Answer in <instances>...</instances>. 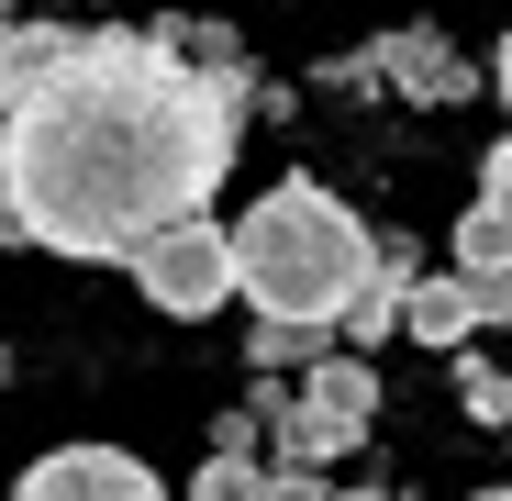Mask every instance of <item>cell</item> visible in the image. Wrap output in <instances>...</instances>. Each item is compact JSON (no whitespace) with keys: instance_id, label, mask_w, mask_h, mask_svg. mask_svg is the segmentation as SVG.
<instances>
[{"instance_id":"3957f363","label":"cell","mask_w":512,"mask_h":501,"mask_svg":"<svg viewBox=\"0 0 512 501\" xmlns=\"http://www.w3.org/2000/svg\"><path fill=\"white\" fill-rule=\"evenodd\" d=\"M245 412H256L279 446H301V457L334 468V457L368 446V424H379V379H368V357H312L301 379H256Z\"/></svg>"},{"instance_id":"30bf717a","label":"cell","mask_w":512,"mask_h":501,"mask_svg":"<svg viewBox=\"0 0 512 501\" xmlns=\"http://www.w3.org/2000/svg\"><path fill=\"white\" fill-rule=\"evenodd\" d=\"M457 412L468 424H512V368H490V357L457 346Z\"/></svg>"},{"instance_id":"9a60e30c","label":"cell","mask_w":512,"mask_h":501,"mask_svg":"<svg viewBox=\"0 0 512 501\" xmlns=\"http://www.w3.org/2000/svg\"><path fill=\"white\" fill-rule=\"evenodd\" d=\"M490 301H501V312H490V323H512V279H501V290H490Z\"/></svg>"},{"instance_id":"277c9868","label":"cell","mask_w":512,"mask_h":501,"mask_svg":"<svg viewBox=\"0 0 512 501\" xmlns=\"http://www.w3.org/2000/svg\"><path fill=\"white\" fill-rule=\"evenodd\" d=\"M134 290H145L167 323H201V312L245 301V279H234V234H223L212 212H179L167 234L134 245Z\"/></svg>"},{"instance_id":"6da1fadb","label":"cell","mask_w":512,"mask_h":501,"mask_svg":"<svg viewBox=\"0 0 512 501\" xmlns=\"http://www.w3.org/2000/svg\"><path fill=\"white\" fill-rule=\"evenodd\" d=\"M256 78L201 67L179 34H78L0 123V201L23 245L78 268H134V245L179 212H212L245 145Z\"/></svg>"},{"instance_id":"7c38bea8","label":"cell","mask_w":512,"mask_h":501,"mask_svg":"<svg viewBox=\"0 0 512 501\" xmlns=\"http://www.w3.org/2000/svg\"><path fill=\"white\" fill-rule=\"evenodd\" d=\"M490 90H501V112H512V34H501V56H490Z\"/></svg>"},{"instance_id":"4fadbf2b","label":"cell","mask_w":512,"mask_h":501,"mask_svg":"<svg viewBox=\"0 0 512 501\" xmlns=\"http://www.w3.org/2000/svg\"><path fill=\"white\" fill-rule=\"evenodd\" d=\"M12 245H23V212H12V201H0V257H12Z\"/></svg>"},{"instance_id":"8fae6325","label":"cell","mask_w":512,"mask_h":501,"mask_svg":"<svg viewBox=\"0 0 512 501\" xmlns=\"http://www.w3.org/2000/svg\"><path fill=\"white\" fill-rule=\"evenodd\" d=\"M479 201H490V212H512V134L479 156Z\"/></svg>"},{"instance_id":"5bb4252c","label":"cell","mask_w":512,"mask_h":501,"mask_svg":"<svg viewBox=\"0 0 512 501\" xmlns=\"http://www.w3.org/2000/svg\"><path fill=\"white\" fill-rule=\"evenodd\" d=\"M334 501H401V490H368V479H357V490H334Z\"/></svg>"},{"instance_id":"52a82bcc","label":"cell","mask_w":512,"mask_h":501,"mask_svg":"<svg viewBox=\"0 0 512 501\" xmlns=\"http://www.w3.org/2000/svg\"><path fill=\"white\" fill-rule=\"evenodd\" d=\"M501 301H490V279H468V268H412V301H401V334H423V346H468V334L490 323Z\"/></svg>"},{"instance_id":"ba28073f","label":"cell","mask_w":512,"mask_h":501,"mask_svg":"<svg viewBox=\"0 0 512 501\" xmlns=\"http://www.w3.org/2000/svg\"><path fill=\"white\" fill-rule=\"evenodd\" d=\"M412 245H379V268H368V290L346 301V312H334V334H346V346L368 357V346H390V334H401V301H412Z\"/></svg>"},{"instance_id":"2e32d148","label":"cell","mask_w":512,"mask_h":501,"mask_svg":"<svg viewBox=\"0 0 512 501\" xmlns=\"http://www.w3.org/2000/svg\"><path fill=\"white\" fill-rule=\"evenodd\" d=\"M479 501H512V490H479Z\"/></svg>"},{"instance_id":"9c48e42d","label":"cell","mask_w":512,"mask_h":501,"mask_svg":"<svg viewBox=\"0 0 512 501\" xmlns=\"http://www.w3.org/2000/svg\"><path fill=\"white\" fill-rule=\"evenodd\" d=\"M457 268H468V279H490V290L512 279V212H490V201H479V212L457 223Z\"/></svg>"},{"instance_id":"8992f818","label":"cell","mask_w":512,"mask_h":501,"mask_svg":"<svg viewBox=\"0 0 512 501\" xmlns=\"http://www.w3.org/2000/svg\"><path fill=\"white\" fill-rule=\"evenodd\" d=\"M368 78H390L401 101H468V56L435 34V23H401L368 45Z\"/></svg>"},{"instance_id":"7a4b0ae2","label":"cell","mask_w":512,"mask_h":501,"mask_svg":"<svg viewBox=\"0 0 512 501\" xmlns=\"http://www.w3.org/2000/svg\"><path fill=\"white\" fill-rule=\"evenodd\" d=\"M368 268H379V234L334 201L323 179H279L268 201L234 223V279H245L256 312H279V323L334 334V312L368 290Z\"/></svg>"},{"instance_id":"5b68a950","label":"cell","mask_w":512,"mask_h":501,"mask_svg":"<svg viewBox=\"0 0 512 501\" xmlns=\"http://www.w3.org/2000/svg\"><path fill=\"white\" fill-rule=\"evenodd\" d=\"M12 501H167V479L134 457V446H45Z\"/></svg>"},{"instance_id":"e0dca14e","label":"cell","mask_w":512,"mask_h":501,"mask_svg":"<svg viewBox=\"0 0 512 501\" xmlns=\"http://www.w3.org/2000/svg\"><path fill=\"white\" fill-rule=\"evenodd\" d=\"M0 12H12V0H0Z\"/></svg>"}]
</instances>
